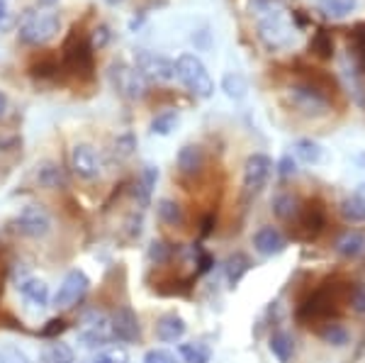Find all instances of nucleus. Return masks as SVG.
<instances>
[{
	"instance_id": "obj_1",
	"label": "nucleus",
	"mask_w": 365,
	"mask_h": 363,
	"mask_svg": "<svg viewBox=\"0 0 365 363\" xmlns=\"http://www.w3.org/2000/svg\"><path fill=\"white\" fill-rule=\"evenodd\" d=\"M61 32V17L54 10H32L22 17L17 39L27 46H44Z\"/></svg>"
},
{
	"instance_id": "obj_2",
	"label": "nucleus",
	"mask_w": 365,
	"mask_h": 363,
	"mask_svg": "<svg viewBox=\"0 0 365 363\" xmlns=\"http://www.w3.org/2000/svg\"><path fill=\"white\" fill-rule=\"evenodd\" d=\"M258 39L268 51H282L295 42V29L285 20V15L266 3L261 8V17H258Z\"/></svg>"
},
{
	"instance_id": "obj_3",
	"label": "nucleus",
	"mask_w": 365,
	"mask_h": 363,
	"mask_svg": "<svg viewBox=\"0 0 365 363\" xmlns=\"http://www.w3.org/2000/svg\"><path fill=\"white\" fill-rule=\"evenodd\" d=\"M173 63H175V78L185 86L187 93H192L195 98H202V101L215 93V83H212L207 66H205L200 56L180 54Z\"/></svg>"
},
{
	"instance_id": "obj_4",
	"label": "nucleus",
	"mask_w": 365,
	"mask_h": 363,
	"mask_svg": "<svg viewBox=\"0 0 365 363\" xmlns=\"http://www.w3.org/2000/svg\"><path fill=\"white\" fill-rule=\"evenodd\" d=\"M282 96H285V103L290 105L295 113L304 117H322L331 108L327 93L314 83H290L282 91Z\"/></svg>"
},
{
	"instance_id": "obj_5",
	"label": "nucleus",
	"mask_w": 365,
	"mask_h": 363,
	"mask_svg": "<svg viewBox=\"0 0 365 363\" xmlns=\"http://www.w3.org/2000/svg\"><path fill=\"white\" fill-rule=\"evenodd\" d=\"M108 78L117 96H122L125 101H141V98L149 93V81H146L144 76L137 71V66H132V63H125V61L110 63Z\"/></svg>"
},
{
	"instance_id": "obj_6",
	"label": "nucleus",
	"mask_w": 365,
	"mask_h": 363,
	"mask_svg": "<svg viewBox=\"0 0 365 363\" xmlns=\"http://www.w3.org/2000/svg\"><path fill=\"white\" fill-rule=\"evenodd\" d=\"M13 232L22 234L29 239H42L51 232V215L46 213L44 205H27L15 215V220L10 222Z\"/></svg>"
},
{
	"instance_id": "obj_7",
	"label": "nucleus",
	"mask_w": 365,
	"mask_h": 363,
	"mask_svg": "<svg viewBox=\"0 0 365 363\" xmlns=\"http://www.w3.org/2000/svg\"><path fill=\"white\" fill-rule=\"evenodd\" d=\"M134 66L144 76L146 81H156V83H168L175 78V63L170 58L156 54L149 49H139L134 56Z\"/></svg>"
},
{
	"instance_id": "obj_8",
	"label": "nucleus",
	"mask_w": 365,
	"mask_h": 363,
	"mask_svg": "<svg viewBox=\"0 0 365 363\" xmlns=\"http://www.w3.org/2000/svg\"><path fill=\"white\" fill-rule=\"evenodd\" d=\"M273 173V161L266 154H251L244 163V175H241V185L249 198H256L258 193L268 185V178Z\"/></svg>"
},
{
	"instance_id": "obj_9",
	"label": "nucleus",
	"mask_w": 365,
	"mask_h": 363,
	"mask_svg": "<svg viewBox=\"0 0 365 363\" xmlns=\"http://www.w3.org/2000/svg\"><path fill=\"white\" fill-rule=\"evenodd\" d=\"M88 288H91V280L83 271H78V268H73V271L66 273V278L61 280V285H58L56 295H54V305L56 307H73L78 305L81 300L86 297Z\"/></svg>"
},
{
	"instance_id": "obj_10",
	"label": "nucleus",
	"mask_w": 365,
	"mask_h": 363,
	"mask_svg": "<svg viewBox=\"0 0 365 363\" xmlns=\"http://www.w3.org/2000/svg\"><path fill=\"white\" fill-rule=\"evenodd\" d=\"M71 168L83 180H98L100 173H103L100 159L91 144H76L73 149H71Z\"/></svg>"
},
{
	"instance_id": "obj_11",
	"label": "nucleus",
	"mask_w": 365,
	"mask_h": 363,
	"mask_svg": "<svg viewBox=\"0 0 365 363\" xmlns=\"http://www.w3.org/2000/svg\"><path fill=\"white\" fill-rule=\"evenodd\" d=\"M110 334L120 342H137L141 334L139 317L129 307H120L110 319Z\"/></svg>"
},
{
	"instance_id": "obj_12",
	"label": "nucleus",
	"mask_w": 365,
	"mask_h": 363,
	"mask_svg": "<svg viewBox=\"0 0 365 363\" xmlns=\"http://www.w3.org/2000/svg\"><path fill=\"white\" fill-rule=\"evenodd\" d=\"M253 247L263 256H278L287 249V239L275 227H261V230L253 234Z\"/></svg>"
},
{
	"instance_id": "obj_13",
	"label": "nucleus",
	"mask_w": 365,
	"mask_h": 363,
	"mask_svg": "<svg viewBox=\"0 0 365 363\" xmlns=\"http://www.w3.org/2000/svg\"><path fill=\"white\" fill-rule=\"evenodd\" d=\"M334 251L341 256V259H363L365 256V234L358 230H346L344 234H339L336 242H334Z\"/></svg>"
},
{
	"instance_id": "obj_14",
	"label": "nucleus",
	"mask_w": 365,
	"mask_h": 363,
	"mask_svg": "<svg viewBox=\"0 0 365 363\" xmlns=\"http://www.w3.org/2000/svg\"><path fill=\"white\" fill-rule=\"evenodd\" d=\"M175 166L182 175L187 178H195V175L202 173L205 168V151L200 144H185L178 151V159H175Z\"/></svg>"
},
{
	"instance_id": "obj_15",
	"label": "nucleus",
	"mask_w": 365,
	"mask_h": 363,
	"mask_svg": "<svg viewBox=\"0 0 365 363\" xmlns=\"http://www.w3.org/2000/svg\"><path fill=\"white\" fill-rule=\"evenodd\" d=\"M341 76H344V83L349 88V96L353 98V103L365 108V78L358 63H351V58H344L341 63Z\"/></svg>"
},
{
	"instance_id": "obj_16",
	"label": "nucleus",
	"mask_w": 365,
	"mask_h": 363,
	"mask_svg": "<svg viewBox=\"0 0 365 363\" xmlns=\"http://www.w3.org/2000/svg\"><path fill=\"white\" fill-rule=\"evenodd\" d=\"M34 178H37V183L46 190H58L68 185V178H66V173H63V168L58 166L56 161H49V159L37 163Z\"/></svg>"
},
{
	"instance_id": "obj_17",
	"label": "nucleus",
	"mask_w": 365,
	"mask_h": 363,
	"mask_svg": "<svg viewBox=\"0 0 365 363\" xmlns=\"http://www.w3.org/2000/svg\"><path fill=\"white\" fill-rule=\"evenodd\" d=\"M185 329H187L185 319L175 312L163 315V317L156 322V334L161 342H178V339L185 334Z\"/></svg>"
},
{
	"instance_id": "obj_18",
	"label": "nucleus",
	"mask_w": 365,
	"mask_h": 363,
	"mask_svg": "<svg viewBox=\"0 0 365 363\" xmlns=\"http://www.w3.org/2000/svg\"><path fill=\"white\" fill-rule=\"evenodd\" d=\"M299 213H302V200H299L297 195H292V193H280V195H275L273 200V215L282 222H290L299 218Z\"/></svg>"
},
{
	"instance_id": "obj_19",
	"label": "nucleus",
	"mask_w": 365,
	"mask_h": 363,
	"mask_svg": "<svg viewBox=\"0 0 365 363\" xmlns=\"http://www.w3.org/2000/svg\"><path fill=\"white\" fill-rule=\"evenodd\" d=\"M17 288H20L22 297H25L27 302H32V305H37V307H44L46 300H49V285L39 278H22Z\"/></svg>"
},
{
	"instance_id": "obj_20",
	"label": "nucleus",
	"mask_w": 365,
	"mask_h": 363,
	"mask_svg": "<svg viewBox=\"0 0 365 363\" xmlns=\"http://www.w3.org/2000/svg\"><path fill=\"white\" fill-rule=\"evenodd\" d=\"M361 5V0H317V8L324 17L331 20H344V17L353 15Z\"/></svg>"
},
{
	"instance_id": "obj_21",
	"label": "nucleus",
	"mask_w": 365,
	"mask_h": 363,
	"mask_svg": "<svg viewBox=\"0 0 365 363\" xmlns=\"http://www.w3.org/2000/svg\"><path fill=\"white\" fill-rule=\"evenodd\" d=\"M156 180H158V168L156 166H151V163H146L144 166V171H141V178L134 183V198H137V203L141 205V208H146L151 200V190H154V185H156Z\"/></svg>"
},
{
	"instance_id": "obj_22",
	"label": "nucleus",
	"mask_w": 365,
	"mask_h": 363,
	"mask_svg": "<svg viewBox=\"0 0 365 363\" xmlns=\"http://www.w3.org/2000/svg\"><path fill=\"white\" fill-rule=\"evenodd\" d=\"M339 210H341V218L346 222H353V225L365 222V195L363 193H351V195H346L341 200Z\"/></svg>"
},
{
	"instance_id": "obj_23",
	"label": "nucleus",
	"mask_w": 365,
	"mask_h": 363,
	"mask_svg": "<svg viewBox=\"0 0 365 363\" xmlns=\"http://www.w3.org/2000/svg\"><path fill=\"white\" fill-rule=\"evenodd\" d=\"M249 271H251V259L246 254H241V251L232 254L225 263V273H227V280L232 288H237L241 283V278H244Z\"/></svg>"
},
{
	"instance_id": "obj_24",
	"label": "nucleus",
	"mask_w": 365,
	"mask_h": 363,
	"mask_svg": "<svg viewBox=\"0 0 365 363\" xmlns=\"http://www.w3.org/2000/svg\"><path fill=\"white\" fill-rule=\"evenodd\" d=\"M292 156H295L297 161L302 163H319L322 156H324V149L319 142H314V139H297L295 144H292Z\"/></svg>"
},
{
	"instance_id": "obj_25",
	"label": "nucleus",
	"mask_w": 365,
	"mask_h": 363,
	"mask_svg": "<svg viewBox=\"0 0 365 363\" xmlns=\"http://www.w3.org/2000/svg\"><path fill=\"white\" fill-rule=\"evenodd\" d=\"M268 347L280 363H287L292 359V354H295V342H292V337L287 334V332H275V334L270 337Z\"/></svg>"
},
{
	"instance_id": "obj_26",
	"label": "nucleus",
	"mask_w": 365,
	"mask_h": 363,
	"mask_svg": "<svg viewBox=\"0 0 365 363\" xmlns=\"http://www.w3.org/2000/svg\"><path fill=\"white\" fill-rule=\"evenodd\" d=\"M156 215L168 227H178L182 222V208L175 200H170V198H161L156 203Z\"/></svg>"
},
{
	"instance_id": "obj_27",
	"label": "nucleus",
	"mask_w": 365,
	"mask_h": 363,
	"mask_svg": "<svg viewBox=\"0 0 365 363\" xmlns=\"http://www.w3.org/2000/svg\"><path fill=\"white\" fill-rule=\"evenodd\" d=\"M175 127H178V110H163L151 120L149 130L151 134H158V137H168Z\"/></svg>"
},
{
	"instance_id": "obj_28",
	"label": "nucleus",
	"mask_w": 365,
	"mask_h": 363,
	"mask_svg": "<svg viewBox=\"0 0 365 363\" xmlns=\"http://www.w3.org/2000/svg\"><path fill=\"white\" fill-rule=\"evenodd\" d=\"M222 91H225L232 101H241V98H246V93H249V83H246L244 76L234 71L222 78Z\"/></svg>"
},
{
	"instance_id": "obj_29",
	"label": "nucleus",
	"mask_w": 365,
	"mask_h": 363,
	"mask_svg": "<svg viewBox=\"0 0 365 363\" xmlns=\"http://www.w3.org/2000/svg\"><path fill=\"white\" fill-rule=\"evenodd\" d=\"M178 351L185 363H210V359H212V351L205 347V344H195V342L182 344Z\"/></svg>"
},
{
	"instance_id": "obj_30",
	"label": "nucleus",
	"mask_w": 365,
	"mask_h": 363,
	"mask_svg": "<svg viewBox=\"0 0 365 363\" xmlns=\"http://www.w3.org/2000/svg\"><path fill=\"white\" fill-rule=\"evenodd\" d=\"M322 339L327 344H331V347H346L351 334L344 324H336V322H334V324H327V329H322Z\"/></svg>"
},
{
	"instance_id": "obj_31",
	"label": "nucleus",
	"mask_w": 365,
	"mask_h": 363,
	"mask_svg": "<svg viewBox=\"0 0 365 363\" xmlns=\"http://www.w3.org/2000/svg\"><path fill=\"white\" fill-rule=\"evenodd\" d=\"M42 363H73V351H71L66 344H51V347L44 351Z\"/></svg>"
},
{
	"instance_id": "obj_32",
	"label": "nucleus",
	"mask_w": 365,
	"mask_h": 363,
	"mask_svg": "<svg viewBox=\"0 0 365 363\" xmlns=\"http://www.w3.org/2000/svg\"><path fill=\"white\" fill-rule=\"evenodd\" d=\"M134 149H137V139H134V134H129V132L120 134L113 144V154L117 159H129V156L134 154Z\"/></svg>"
},
{
	"instance_id": "obj_33",
	"label": "nucleus",
	"mask_w": 365,
	"mask_h": 363,
	"mask_svg": "<svg viewBox=\"0 0 365 363\" xmlns=\"http://www.w3.org/2000/svg\"><path fill=\"white\" fill-rule=\"evenodd\" d=\"M146 256H149L151 263H166L170 256H173V247L166 242H161V239H154V242L149 244V251H146Z\"/></svg>"
},
{
	"instance_id": "obj_34",
	"label": "nucleus",
	"mask_w": 365,
	"mask_h": 363,
	"mask_svg": "<svg viewBox=\"0 0 365 363\" xmlns=\"http://www.w3.org/2000/svg\"><path fill=\"white\" fill-rule=\"evenodd\" d=\"M312 51H314L319 58H331L334 56V42L324 29L322 32H317L314 39H312Z\"/></svg>"
},
{
	"instance_id": "obj_35",
	"label": "nucleus",
	"mask_w": 365,
	"mask_h": 363,
	"mask_svg": "<svg viewBox=\"0 0 365 363\" xmlns=\"http://www.w3.org/2000/svg\"><path fill=\"white\" fill-rule=\"evenodd\" d=\"M110 39H113V29H110V25H105V22H100V25L91 32V42L88 44H91L93 51H100L110 44Z\"/></svg>"
},
{
	"instance_id": "obj_36",
	"label": "nucleus",
	"mask_w": 365,
	"mask_h": 363,
	"mask_svg": "<svg viewBox=\"0 0 365 363\" xmlns=\"http://www.w3.org/2000/svg\"><path fill=\"white\" fill-rule=\"evenodd\" d=\"M353 39H356V58H358L356 63L361 66V71L365 73V25H361L356 29Z\"/></svg>"
},
{
	"instance_id": "obj_37",
	"label": "nucleus",
	"mask_w": 365,
	"mask_h": 363,
	"mask_svg": "<svg viewBox=\"0 0 365 363\" xmlns=\"http://www.w3.org/2000/svg\"><path fill=\"white\" fill-rule=\"evenodd\" d=\"M63 332H66V319H49L46 322V327L42 332H39V334H42L44 339H56L58 334H63Z\"/></svg>"
},
{
	"instance_id": "obj_38",
	"label": "nucleus",
	"mask_w": 365,
	"mask_h": 363,
	"mask_svg": "<svg viewBox=\"0 0 365 363\" xmlns=\"http://www.w3.org/2000/svg\"><path fill=\"white\" fill-rule=\"evenodd\" d=\"M144 363H175V356L166 349H151L144 354Z\"/></svg>"
},
{
	"instance_id": "obj_39",
	"label": "nucleus",
	"mask_w": 365,
	"mask_h": 363,
	"mask_svg": "<svg viewBox=\"0 0 365 363\" xmlns=\"http://www.w3.org/2000/svg\"><path fill=\"white\" fill-rule=\"evenodd\" d=\"M278 173L280 178H292L297 173V159H292V154H285L278 161Z\"/></svg>"
},
{
	"instance_id": "obj_40",
	"label": "nucleus",
	"mask_w": 365,
	"mask_h": 363,
	"mask_svg": "<svg viewBox=\"0 0 365 363\" xmlns=\"http://www.w3.org/2000/svg\"><path fill=\"white\" fill-rule=\"evenodd\" d=\"M0 363H32V361H29L20 349L8 347V349L0 351Z\"/></svg>"
},
{
	"instance_id": "obj_41",
	"label": "nucleus",
	"mask_w": 365,
	"mask_h": 363,
	"mask_svg": "<svg viewBox=\"0 0 365 363\" xmlns=\"http://www.w3.org/2000/svg\"><path fill=\"white\" fill-rule=\"evenodd\" d=\"M351 307L356 310L358 315H365V283L356 285L351 292Z\"/></svg>"
},
{
	"instance_id": "obj_42",
	"label": "nucleus",
	"mask_w": 365,
	"mask_h": 363,
	"mask_svg": "<svg viewBox=\"0 0 365 363\" xmlns=\"http://www.w3.org/2000/svg\"><path fill=\"white\" fill-rule=\"evenodd\" d=\"M195 256H197V273H207L212 266H215V259H212L210 251L205 249H195Z\"/></svg>"
},
{
	"instance_id": "obj_43",
	"label": "nucleus",
	"mask_w": 365,
	"mask_h": 363,
	"mask_svg": "<svg viewBox=\"0 0 365 363\" xmlns=\"http://www.w3.org/2000/svg\"><path fill=\"white\" fill-rule=\"evenodd\" d=\"M93 363H127V356L122 351H105V354L96 356Z\"/></svg>"
},
{
	"instance_id": "obj_44",
	"label": "nucleus",
	"mask_w": 365,
	"mask_h": 363,
	"mask_svg": "<svg viewBox=\"0 0 365 363\" xmlns=\"http://www.w3.org/2000/svg\"><path fill=\"white\" fill-rule=\"evenodd\" d=\"M15 146H17V137H15V134L0 132V151H10V149H15Z\"/></svg>"
},
{
	"instance_id": "obj_45",
	"label": "nucleus",
	"mask_w": 365,
	"mask_h": 363,
	"mask_svg": "<svg viewBox=\"0 0 365 363\" xmlns=\"http://www.w3.org/2000/svg\"><path fill=\"white\" fill-rule=\"evenodd\" d=\"M127 227H129V237H139L141 234V215L137 218V215H132V218L127 220Z\"/></svg>"
},
{
	"instance_id": "obj_46",
	"label": "nucleus",
	"mask_w": 365,
	"mask_h": 363,
	"mask_svg": "<svg viewBox=\"0 0 365 363\" xmlns=\"http://www.w3.org/2000/svg\"><path fill=\"white\" fill-rule=\"evenodd\" d=\"M8 108H10V103H8V96H5V93L0 91V120H3V117L8 115Z\"/></svg>"
},
{
	"instance_id": "obj_47",
	"label": "nucleus",
	"mask_w": 365,
	"mask_h": 363,
	"mask_svg": "<svg viewBox=\"0 0 365 363\" xmlns=\"http://www.w3.org/2000/svg\"><path fill=\"white\" fill-rule=\"evenodd\" d=\"M103 3H108V5H113V8H117V5H122L125 0H103Z\"/></svg>"
},
{
	"instance_id": "obj_48",
	"label": "nucleus",
	"mask_w": 365,
	"mask_h": 363,
	"mask_svg": "<svg viewBox=\"0 0 365 363\" xmlns=\"http://www.w3.org/2000/svg\"><path fill=\"white\" fill-rule=\"evenodd\" d=\"M5 17V0H0V20Z\"/></svg>"
},
{
	"instance_id": "obj_49",
	"label": "nucleus",
	"mask_w": 365,
	"mask_h": 363,
	"mask_svg": "<svg viewBox=\"0 0 365 363\" xmlns=\"http://www.w3.org/2000/svg\"><path fill=\"white\" fill-rule=\"evenodd\" d=\"M37 3H39V5H54L56 0H37Z\"/></svg>"
}]
</instances>
